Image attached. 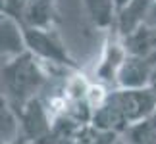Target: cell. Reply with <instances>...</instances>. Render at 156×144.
I'll return each instance as SVG.
<instances>
[{
  "instance_id": "cell-1",
  "label": "cell",
  "mask_w": 156,
  "mask_h": 144,
  "mask_svg": "<svg viewBox=\"0 0 156 144\" xmlns=\"http://www.w3.org/2000/svg\"><path fill=\"white\" fill-rule=\"evenodd\" d=\"M50 81V67L29 50L2 62L0 67V92L10 108L17 113L31 100L39 98Z\"/></svg>"
},
{
  "instance_id": "cell-2",
  "label": "cell",
  "mask_w": 156,
  "mask_h": 144,
  "mask_svg": "<svg viewBox=\"0 0 156 144\" xmlns=\"http://www.w3.org/2000/svg\"><path fill=\"white\" fill-rule=\"evenodd\" d=\"M23 35V43L25 48L33 56H37L43 63L50 67H60L64 71H77L81 69L79 63L69 56V52L66 50L64 43L60 37L54 33L52 27H33L27 25L23 21H17Z\"/></svg>"
},
{
  "instance_id": "cell-3",
  "label": "cell",
  "mask_w": 156,
  "mask_h": 144,
  "mask_svg": "<svg viewBox=\"0 0 156 144\" xmlns=\"http://www.w3.org/2000/svg\"><path fill=\"white\" fill-rule=\"evenodd\" d=\"M110 100L122 111L125 123L133 125L137 121L148 119L156 113V94L151 87L145 88H114Z\"/></svg>"
},
{
  "instance_id": "cell-4",
  "label": "cell",
  "mask_w": 156,
  "mask_h": 144,
  "mask_svg": "<svg viewBox=\"0 0 156 144\" xmlns=\"http://www.w3.org/2000/svg\"><path fill=\"white\" fill-rule=\"evenodd\" d=\"M125 58H127V50L123 44V37L118 35L114 29H108L102 52H100V58L93 71V79L106 85L108 88H116L118 73Z\"/></svg>"
},
{
  "instance_id": "cell-5",
  "label": "cell",
  "mask_w": 156,
  "mask_h": 144,
  "mask_svg": "<svg viewBox=\"0 0 156 144\" xmlns=\"http://www.w3.org/2000/svg\"><path fill=\"white\" fill-rule=\"evenodd\" d=\"M152 73H154V67H152V63L148 62V58L127 54V58L123 60L122 67H119L116 88H145V87H151Z\"/></svg>"
},
{
  "instance_id": "cell-6",
  "label": "cell",
  "mask_w": 156,
  "mask_h": 144,
  "mask_svg": "<svg viewBox=\"0 0 156 144\" xmlns=\"http://www.w3.org/2000/svg\"><path fill=\"white\" fill-rule=\"evenodd\" d=\"M154 0H129L122 10L116 12V21H114V31L125 39L127 35L137 31L141 25H145L148 10H151Z\"/></svg>"
},
{
  "instance_id": "cell-7",
  "label": "cell",
  "mask_w": 156,
  "mask_h": 144,
  "mask_svg": "<svg viewBox=\"0 0 156 144\" xmlns=\"http://www.w3.org/2000/svg\"><path fill=\"white\" fill-rule=\"evenodd\" d=\"M56 17V0H27L17 21L33 27H52Z\"/></svg>"
},
{
  "instance_id": "cell-8",
  "label": "cell",
  "mask_w": 156,
  "mask_h": 144,
  "mask_svg": "<svg viewBox=\"0 0 156 144\" xmlns=\"http://www.w3.org/2000/svg\"><path fill=\"white\" fill-rule=\"evenodd\" d=\"M125 50L131 56H141V58H148L156 52V27L151 25H141L137 31L123 39Z\"/></svg>"
},
{
  "instance_id": "cell-9",
  "label": "cell",
  "mask_w": 156,
  "mask_h": 144,
  "mask_svg": "<svg viewBox=\"0 0 156 144\" xmlns=\"http://www.w3.org/2000/svg\"><path fill=\"white\" fill-rule=\"evenodd\" d=\"M83 2H85V8L97 27H100L102 31L114 27V21H116L114 0H83Z\"/></svg>"
},
{
  "instance_id": "cell-10",
  "label": "cell",
  "mask_w": 156,
  "mask_h": 144,
  "mask_svg": "<svg viewBox=\"0 0 156 144\" xmlns=\"http://www.w3.org/2000/svg\"><path fill=\"white\" fill-rule=\"evenodd\" d=\"M123 144H156V125L152 117L129 125L122 133Z\"/></svg>"
},
{
  "instance_id": "cell-11",
  "label": "cell",
  "mask_w": 156,
  "mask_h": 144,
  "mask_svg": "<svg viewBox=\"0 0 156 144\" xmlns=\"http://www.w3.org/2000/svg\"><path fill=\"white\" fill-rule=\"evenodd\" d=\"M147 25H151V27H156V0L152 2L151 6V10H148V15H147Z\"/></svg>"
},
{
  "instance_id": "cell-12",
  "label": "cell",
  "mask_w": 156,
  "mask_h": 144,
  "mask_svg": "<svg viewBox=\"0 0 156 144\" xmlns=\"http://www.w3.org/2000/svg\"><path fill=\"white\" fill-rule=\"evenodd\" d=\"M0 14L8 15V0H0Z\"/></svg>"
},
{
  "instance_id": "cell-13",
  "label": "cell",
  "mask_w": 156,
  "mask_h": 144,
  "mask_svg": "<svg viewBox=\"0 0 156 144\" xmlns=\"http://www.w3.org/2000/svg\"><path fill=\"white\" fill-rule=\"evenodd\" d=\"M114 144H123V140H122V139H118V140L114 142Z\"/></svg>"
},
{
  "instance_id": "cell-14",
  "label": "cell",
  "mask_w": 156,
  "mask_h": 144,
  "mask_svg": "<svg viewBox=\"0 0 156 144\" xmlns=\"http://www.w3.org/2000/svg\"><path fill=\"white\" fill-rule=\"evenodd\" d=\"M4 15H6V14H0V19H2V17H4Z\"/></svg>"
}]
</instances>
